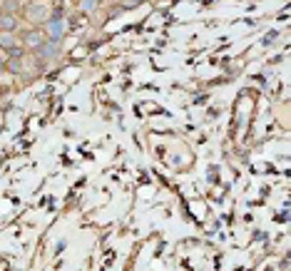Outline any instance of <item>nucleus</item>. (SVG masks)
Masks as SVG:
<instances>
[{
  "instance_id": "39448f33",
  "label": "nucleus",
  "mask_w": 291,
  "mask_h": 271,
  "mask_svg": "<svg viewBox=\"0 0 291 271\" xmlns=\"http://www.w3.org/2000/svg\"><path fill=\"white\" fill-rule=\"evenodd\" d=\"M38 50H40L43 58H53V55H55V45H53V43H43Z\"/></svg>"
},
{
  "instance_id": "0eeeda50",
  "label": "nucleus",
  "mask_w": 291,
  "mask_h": 271,
  "mask_svg": "<svg viewBox=\"0 0 291 271\" xmlns=\"http://www.w3.org/2000/svg\"><path fill=\"white\" fill-rule=\"evenodd\" d=\"M0 18H3V8H0Z\"/></svg>"
},
{
  "instance_id": "f257e3e1",
  "label": "nucleus",
  "mask_w": 291,
  "mask_h": 271,
  "mask_svg": "<svg viewBox=\"0 0 291 271\" xmlns=\"http://www.w3.org/2000/svg\"><path fill=\"white\" fill-rule=\"evenodd\" d=\"M48 30H50V43L58 45V43L62 40V18H60V15H53V18L48 20Z\"/></svg>"
},
{
  "instance_id": "f03ea898",
  "label": "nucleus",
  "mask_w": 291,
  "mask_h": 271,
  "mask_svg": "<svg viewBox=\"0 0 291 271\" xmlns=\"http://www.w3.org/2000/svg\"><path fill=\"white\" fill-rule=\"evenodd\" d=\"M0 48H5V50H15V35L3 33V35H0Z\"/></svg>"
},
{
  "instance_id": "7ed1b4c3",
  "label": "nucleus",
  "mask_w": 291,
  "mask_h": 271,
  "mask_svg": "<svg viewBox=\"0 0 291 271\" xmlns=\"http://www.w3.org/2000/svg\"><path fill=\"white\" fill-rule=\"evenodd\" d=\"M0 28H3L5 33H10V30H15V28H18V23H15V18H13V15H3V18H0Z\"/></svg>"
},
{
  "instance_id": "423d86ee",
  "label": "nucleus",
  "mask_w": 291,
  "mask_h": 271,
  "mask_svg": "<svg viewBox=\"0 0 291 271\" xmlns=\"http://www.w3.org/2000/svg\"><path fill=\"white\" fill-rule=\"evenodd\" d=\"M95 5H97V0H82V8L85 10H92Z\"/></svg>"
},
{
  "instance_id": "20e7f679",
  "label": "nucleus",
  "mask_w": 291,
  "mask_h": 271,
  "mask_svg": "<svg viewBox=\"0 0 291 271\" xmlns=\"http://www.w3.org/2000/svg\"><path fill=\"white\" fill-rule=\"evenodd\" d=\"M25 43H28L30 48H40L45 40H43V35H38V33H28V35H25Z\"/></svg>"
}]
</instances>
